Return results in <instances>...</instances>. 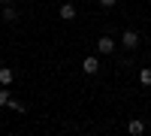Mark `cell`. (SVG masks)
Masks as SVG:
<instances>
[{
	"label": "cell",
	"mask_w": 151,
	"mask_h": 136,
	"mask_svg": "<svg viewBox=\"0 0 151 136\" xmlns=\"http://www.w3.org/2000/svg\"><path fill=\"white\" fill-rule=\"evenodd\" d=\"M115 45H118V42L112 40V36H106V33H103V36L97 40V52H100V55H112V52H115Z\"/></svg>",
	"instance_id": "obj_1"
},
{
	"label": "cell",
	"mask_w": 151,
	"mask_h": 136,
	"mask_svg": "<svg viewBox=\"0 0 151 136\" xmlns=\"http://www.w3.org/2000/svg\"><path fill=\"white\" fill-rule=\"evenodd\" d=\"M82 73H88V76L100 73V58H97V55H88V58L82 60Z\"/></svg>",
	"instance_id": "obj_2"
},
{
	"label": "cell",
	"mask_w": 151,
	"mask_h": 136,
	"mask_svg": "<svg viewBox=\"0 0 151 136\" xmlns=\"http://www.w3.org/2000/svg\"><path fill=\"white\" fill-rule=\"evenodd\" d=\"M121 45L124 48H136V45H139V33H136V30H124L121 33Z\"/></svg>",
	"instance_id": "obj_3"
},
{
	"label": "cell",
	"mask_w": 151,
	"mask_h": 136,
	"mask_svg": "<svg viewBox=\"0 0 151 136\" xmlns=\"http://www.w3.org/2000/svg\"><path fill=\"white\" fill-rule=\"evenodd\" d=\"M79 12H76V6L73 3H60V9H58V18H64V21H73Z\"/></svg>",
	"instance_id": "obj_4"
},
{
	"label": "cell",
	"mask_w": 151,
	"mask_h": 136,
	"mask_svg": "<svg viewBox=\"0 0 151 136\" xmlns=\"http://www.w3.org/2000/svg\"><path fill=\"white\" fill-rule=\"evenodd\" d=\"M12 82H15V70H12V67H0V85L9 88Z\"/></svg>",
	"instance_id": "obj_5"
},
{
	"label": "cell",
	"mask_w": 151,
	"mask_h": 136,
	"mask_svg": "<svg viewBox=\"0 0 151 136\" xmlns=\"http://www.w3.org/2000/svg\"><path fill=\"white\" fill-rule=\"evenodd\" d=\"M127 133L130 136H142L145 133V124H142L139 118H133V121H127Z\"/></svg>",
	"instance_id": "obj_6"
},
{
	"label": "cell",
	"mask_w": 151,
	"mask_h": 136,
	"mask_svg": "<svg viewBox=\"0 0 151 136\" xmlns=\"http://www.w3.org/2000/svg\"><path fill=\"white\" fill-rule=\"evenodd\" d=\"M3 21H6V24H12V21H18V9L12 6V3H9V6H3Z\"/></svg>",
	"instance_id": "obj_7"
},
{
	"label": "cell",
	"mask_w": 151,
	"mask_h": 136,
	"mask_svg": "<svg viewBox=\"0 0 151 136\" xmlns=\"http://www.w3.org/2000/svg\"><path fill=\"white\" fill-rule=\"evenodd\" d=\"M139 85L151 88V67H142V70H139Z\"/></svg>",
	"instance_id": "obj_8"
},
{
	"label": "cell",
	"mask_w": 151,
	"mask_h": 136,
	"mask_svg": "<svg viewBox=\"0 0 151 136\" xmlns=\"http://www.w3.org/2000/svg\"><path fill=\"white\" fill-rule=\"evenodd\" d=\"M9 100H12V94H9V88H3L0 91V106H9Z\"/></svg>",
	"instance_id": "obj_9"
},
{
	"label": "cell",
	"mask_w": 151,
	"mask_h": 136,
	"mask_svg": "<svg viewBox=\"0 0 151 136\" xmlns=\"http://www.w3.org/2000/svg\"><path fill=\"white\" fill-rule=\"evenodd\" d=\"M9 109H15V112H24V103H18V100H9Z\"/></svg>",
	"instance_id": "obj_10"
},
{
	"label": "cell",
	"mask_w": 151,
	"mask_h": 136,
	"mask_svg": "<svg viewBox=\"0 0 151 136\" xmlns=\"http://www.w3.org/2000/svg\"><path fill=\"white\" fill-rule=\"evenodd\" d=\"M97 3H100V6H103V9H112V6H115V3H118V0H97Z\"/></svg>",
	"instance_id": "obj_11"
},
{
	"label": "cell",
	"mask_w": 151,
	"mask_h": 136,
	"mask_svg": "<svg viewBox=\"0 0 151 136\" xmlns=\"http://www.w3.org/2000/svg\"><path fill=\"white\" fill-rule=\"evenodd\" d=\"M9 3H12V0H0V6H9Z\"/></svg>",
	"instance_id": "obj_12"
}]
</instances>
